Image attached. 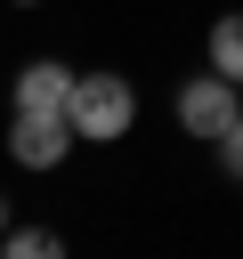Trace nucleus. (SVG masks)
<instances>
[{"instance_id":"f257e3e1","label":"nucleus","mask_w":243,"mask_h":259,"mask_svg":"<svg viewBox=\"0 0 243 259\" xmlns=\"http://www.w3.org/2000/svg\"><path fill=\"white\" fill-rule=\"evenodd\" d=\"M65 121H73L81 146H113V138H130V130H138V81L113 73V65H105V73H73Z\"/></svg>"},{"instance_id":"f03ea898","label":"nucleus","mask_w":243,"mask_h":259,"mask_svg":"<svg viewBox=\"0 0 243 259\" xmlns=\"http://www.w3.org/2000/svg\"><path fill=\"white\" fill-rule=\"evenodd\" d=\"M170 113H178L186 138H227V130L243 121V89H235L227 73H186L178 97H170Z\"/></svg>"},{"instance_id":"7ed1b4c3","label":"nucleus","mask_w":243,"mask_h":259,"mask_svg":"<svg viewBox=\"0 0 243 259\" xmlns=\"http://www.w3.org/2000/svg\"><path fill=\"white\" fill-rule=\"evenodd\" d=\"M73 146H81V138H73L65 113H8V162H16V170H57Z\"/></svg>"},{"instance_id":"20e7f679","label":"nucleus","mask_w":243,"mask_h":259,"mask_svg":"<svg viewBox=\"0 0 243 259\" xmlns=\"http://www.w3.org/2000/svg\"><path fill=\"white\" fill-rule=\"evenodd\" d=\"M65 97H73V65L32 57V65L16 73V89H8V113H65Z\"/></svg>"},{"instance_id":"39448f33","label":"nucleus","mask_w":243,"mask_h":259,"mask_svg":"<svg viewBox=\"0 0 243 259\" xmlns=\"http://www.w3.org/2000/svg\"><path fill=\"white\" fill-rule=\"evenodd\" d=\"M202 49H211V73H227V81L243 89V8H227V16L211 24V40H202Z\"/></svg>"},{"instance_id":"423d86ee","label":"nucleus","mask_w":243,"mask_h":259,"mask_svg":"<svg viewBox=\"0 0 243 259\" xmlns=\"http://www.w3.org/2000/svg\"><path fill=\"white\" fill-rule=\"evenodd\" d=\"M0 259H65V235H57V227H24V219H16V227L0 235Z\"/></svg>"},{"instance_id":"0eeeda50","label":"nucleus","mask_w":243,"mask_h":259,"mask_svg":"<svg viewBox=\"0 0 243 259\" xmlns=\"http://www.w3.org/2000/svg\"><path fill=\"white\" fill-rule=\"evenodd\" d=\"M211 154H219V170H227V178H243V121H235L227 138H211Z\"/></svg>"},{"instance_id":"6e6552de","label":"nucleus","mask_w":243,"mask_h":259,"mask_svg":"<svg viewBox=\"0 0 243 259\" xmlns=\"http://www.w3.org/2000/svg\"><path fill=\"white\" fill-rule=\"evenodd\" d=\"M8 227H16V210H8V194H0V235H8Z\"/></svg>"},{"instance_id":"1a4fd4ad","label":"nucleus","mask_w":243,"mask_h":259,"mask_svg":"<svg viewBox=\"0 0 243 259\" xmlns=\"http://www.w3.org/2000/svg\"><path fill=\"white\" fill-rule=\"evenodd\" d=\"M16 8H40V0H16Z\"/></svg>"}]
</instances>
